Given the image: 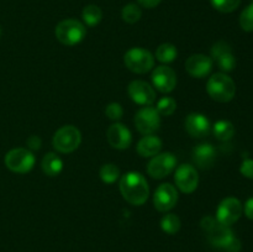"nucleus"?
<instances>
[{"label": "nucleus", "instance_id": "f257e3e1", "mask_svg": "<svg viewBox=\"0 0 253 252\" xmlns=\"http://www.w3.org/2000/svg\"><path fill=\"white\" fill-rule=\"evenodd\" d=\"M119 188L124 199L136 207L145 204L150 195L147 180L138 172H128L124 174L119 183Z\"/></svg>", "mask_w": 253, "mask_h": 252}, {"label": "nucleus", "instance_id": "f03ea898", "mask_svg": "<svg viewBox=\"0 0 253 252\" xmlns=\"http://www.w3.org/2000/svg\"><path fill=\"white\" fill-rule=\"evenodd\" d=\"M207 91L215 101L229 103L236 94V84L225 73H215L208 81Z\"/></svg>", "mask_w": 253, "mask_h": 252}, {"label": "nucleus", "instance_id": "7ed1b4c3", "mask_svg": "<svg viewBox=\"0 0 253 252\" xmlns=\"http://www.w3.org/2000/svg\"><path fill=\"white\" fill-rule=\"evenodd\" d=\"M57 40L64 46H76L81 43L86 35L85 25L76 19H66L58 22L54 30Z\"/></svg>", "mask_w": 253, "mask_h": 252}, {"label": "nucleus", "instance_id": "20e7f679", "mask_svg": "<svg viewBox=\"0 0 253 252\" xmlns=\"http://www.w3.org/2000/svg\"><path fill=\"white\" fill-rule=\"evenodd\" d=\"M82 142L81 131L73 125L62 126L54 132L53 143L54 150L61 153H71L79 147Z\"/></svg>", "mask_w": 253, "mask_h": 252}, {"label": "nucleus", "instance_id": "39448f33", "mask_svg": "<svg viewBox=\"0 0 253 252\" xmlns=\"http://www.w3.org/2000/svg\"><path fill=\"white\" fill-rule=\"evenodd\" d=\"M124 62L126 68L133 73L145 74L155 66V57L148 49L135 47L126 52L124 56Z\"/></svg>", "mask_w": 253, "mask_h": 252}, {"label": "nucleus", "instance_id": "423d86ee", "mask_svg": "<svg viewBox=\"0 0 253 252\" xmlns=\"http://www.w3.org/2000/svg\"><path fill=\"white\" fill-rule=\"evenodd\" d=\"M35 161L34 153L27 148H14L5 156V166L11 172L20 174L30 172L34 168Z\"/></svg>", "mask_w": 253, "mask_h": 252}, {"label": "nucleus", "instance_id": "0eeeda50", "mask_svg": "<svg viewBox=\"0 0 253 252\" xmlns=\"http://www.w3.org/2000/svg\"><path fill=\"white\" fill-rule=\"evenodd\" d=\"M177 166V158L172 152L158 153L147 166V172L155 179H162V178L169 175Z\"/></svg>", "mask_w": 253, "mask_h": 252}, {"label": "nucleus", "instance_id": "6e6552de", "mask_svg": "<svg viewBox=\"0 0 253 252\" xmlns=\"http://www.w3.org/2000/svg\"><path fill=\"white\" fill-rule=\"evenodd\" d=\"M135 125L142 135H153L161 126V115L153 106H143L135 115Z\"/></svg>", "mask_w": 253, "mask_h": 252}, {"label": "nucleus", "instance_id": "1a4fd4ad", "mask_svg": "<svg viewBox=\"0 0 253 252\" xmlns=\"http://www.w3.org/2000/svg\"><path fill=\"white\" fill-rule=\"evenodd\" d=\"M242 204L237 198L230 197L222 200L216 210V220L221 225L231 226L241 217Z\"/></svg>", "mask_w": 253, "mask_h": 252}, {"label": "nucleus", "instance_id": "9d476101", "mask_svg": "<svg viewBox=\"0 0 253 252\" xmlns=\"http://www.w3.org/2000/svg\"><path fill=\"white\" fill-rule=\"evenodd\" d=\"M174 182L178 189L185 194L194 192L199 184V174L192 165H182L175 169Z\"/></svg>", "mask_w": 253, "mask_h": 252}, {"label": "nucleus", "instance_id": "9b49d317", "mask_svg": "<svg viewBox=\"0 0 253 252\" xmlns=\"http://www.w3.org/2000/svg\"><path fill=\"white\" fill-rule=\"evenodd\" d=\"M178 202V192L170 183H163L156 189L153 194V204L161 212L169 211L175 207Z\"/></svg>", "mask_w": 253, "mask_h": 252}, {"label": "nucleus", "instance_id": "f8f14e48", "mask_svg": "<svg viewBox=\"0 0 253 252\" xmlns=\"http://www.w3.org/2000/svg\"><path fill=\"white\" fill-rule=\"evenodd\" d=\"M153 86L161 93H170L177 86V74L170 67L167 66H158L156 67L155 71L152 72Z\"/></svg>", "mask_w": 253, "mask_h": 252}, {"label": "nucleus", "instance_id": "ddd939ff", "mask_svg": "<svg viewBox=\"0 0 253 252\" xmlns=\"http://www.w3.org/2000/svg\"><path fill=\"white\" fill-rule=\"evenodd\" d=\"M127 93L131 100L138 105L150 106L156 100V91L147 82L133 81L128 84Z\"/></svg>", "mask_w": 253, "mask_h": 252}, {"label": "nucleus", "instance_id": "4468645a", "mask_svg": "<svg viewBox=\"0 0 253 252\" xmlns=\"http://www.w3.org/2000/svg\"><path fill=\"white\" fill-rule=\"evenodd\" d=\"M106 138L109 145L116 150H126L132 143V135L125 125L115 123L109 126L106 131Z\"/></svg>", "mask_w": 253, "mask_h": 252}, {"label": "nucleus", "instance_id": "2eb2a0df", "mask_svg": "<svg viewBox=\"0 0 253 252\" xmlns=\"http://www.w3.org/2000/svg\"><path fill=\"white\" fill-rule=\"evenodd\" d=\"M185 69L194 78H205L209 76L212 69L211 57H208L202 53L192 54L185 61Z\"/></svg>", "mask_w": 253, "mask_h": 252}, {"label": "nucleus", "instance_id": "dca6fc26", "mask_svg": "<svg viewBox=\"0 0 253 252\" xmlns=\"http://www.w3.org/2000/svg\"><path fill=\"white\" fill-rule=\"evenodd\" d=\"M184 125L187 132L195 138H202L208 136L210 132V128H211L209 119L199 113L189 114L185 119Z\"/></svg>", "mask_w": 253, "mask_h": 252}, {"label": "nucleus", "instance_id": "f3484780", "mask_svg": "<svg viewBox=\"0 0 253 252\" xmlns=\"http://www.w3.org/2000/svg\"><path fill=\"white\" fill-rule=\"evenodd\" d=\"M215 158H216V150L210 143H200L193 150V161L202 169L211 168Z\"/></svg>", "mask_w": 253, "mask_h": 252}, {"label": "nucleus", "instance_id": "a211bd4d", "mask_svg": "<svg viewBox=\"0 0 253 252\" xmlns=\"http://www.w3.org/2000/svg\"><path fill=\"white\" fill-rule=\"evenodd\" d=\"M207 234L210 244L212 246L217 247V249L222 250L235 237L234 232L230 229V226H225V225H221L220 222H216V225L210 231H208Z\"/></svg>", "mask_w": 253, "mask_h": 252}, {"label": "nucleus", "instance_id": "6ab92c4d", "mask_svg": "<svg viewBox=\"0 0 253 252\" xmlns=\"http://www.w3.org/2000/svg\"><path fill=\"white\" fill-rule=\"evenodd\" d=\"M136 150L141 157H155L162 150V141L156 135H145L138 141Z\"/></svg>", "mask_w": 253, "mask_h": 252}, {"label": "nucleus", "instance_id": "aec40b11", "mask_svg": "<svg viewBox=\"0 0 253 252\" xmlns=\"http://www.w3.org/2000/svg\"><path fill=\"white\" fill-rule=\"evenodd\" d=\"M41 166L44 174L48 177H56L63 169V161L59 156H57V153L48 152L44 155Z\"/></svg>", "mask_w": 253, "mask_h": 252}, {"label": "nucleus", "instance_id": "412c9836", "mask_svg": "<svg viewBox=\"0 0 253 252\" xmlns=\"http://www.w3.org/2000/svg\"><path fill=\"white\" fill-rule=\"evenodd\" d=\"M82 17H83V21L86 26L94 27L99 25V22L103 19V11H101L100 7L94 4L86 5L82 12Z\"/></svg>", "mask_w": 253, "mask_h": 252}, {"label": "nucleus", "instance_id": "4be33fe9", "mask_svg": "<svg viewBox=\"0 0 253 252\" xmlns=\"http://www.w3.org/2000/svg\"><path fill=\"white\" fill-rule=\"evenodd\" d=\"M212 131H214L215 137L220 141H229L235 135L234 125L227 120H219L217 123H215Z\"/></svg>", "mask_w": 253, "mask_h": 252}, {"label": "nucleus", "instance_id": "5701e85b", "mask_svg": "<svg viewBox=\"0 0 253 252\" xmlns=\"http://www.w3.org/2000/svg\"><path fill=\"white\" fill-rule=\"evenodd\" d=\"M178 56L177 47L172 43H162L156 49V58L162 63H170Z\"/></svg>", "mask_w": 253, "mask_h": 252}, {"label": "nucleus", "instance_id": "b1692460", "mask_svg": "<svg viewBox=\"0 0 253 252\" xmlns=\"http://www.w3.org/2000/svg\"><path fill=\"white\" fill-rule=\"evenodd\" d=\"M182 222L175 214H166L161 220V229L168 235L177 234L180 230Z\"/></svg>", "mask_w": 253, "mask_h": 252}, {"label": "nucleus", "instance_id": "393cba45", "mask_svg": "<svg viewBox=\"0 0 253 252\" xmlns=\"http://www.w3.org/2000/svg\"><path fill=\"white\" fill-rule=\"evenodd\" d=\"M121 16H123L124 21L127 22V24H136L137 21H140L141 16H142V11H141L140 6L137 4L130 2V4L125 5L123 7Z\"/></svg>", "mask_w": 253, "mask_h": 252}, {"label": "nucleus", "instance_id": "a878e982", "mask_svg": "<svg viewBox=\"0 0 253 252\" xmlns=\"http://www.w3.org/2000/svg\"><path fill=\"white\" fill-rule=\"evenodd\" d=\"M99 174H100L101 180L104 183H106V184H113L120 177V169L115 165H113V163H106V165H104L100 168Z\"/></svg>", "mask_w": 253, "mask_h": 252}, {"label": "nucleus", "instance_id": "bb28decb", "mask_svg": "<svg viewBox=\"0 0 253 252\" xmlns=\"http://www.w3.org/2000/svg\"><path fill=\"white\" fill-rule=\"evenodd\" d=\"M210 2L215 10L224 12V14H229V12L235 11L240 6L241 0H210Z\"/></svg>", "mask_w": 253, "mask_h": 252}, {"label": "nucleus", "instance_id": "cd10ccee", "mask_svg": "<svg viewBox=\"0 0 253 252\" xmlns=\"http://www.w3.org/2000/svg\"><path fill=\"white\" fill-rule=\"evenodd\" d=\"M157 111L162 116H170L177 109V101L170 96H163L157 103Z\"/></svg>", "mask_w": 253, "mask_h": 252}, {"label": "nucleus", "instance_id": "c85d7f7f", "mask_svg": "<svg viewBox=\"0 0 253 252\" xmlns=\"http://www.w3.org/2000/svg\"><path fill=\"white\" fill-rule=\"evenodd\" d=\"M240 26L244 31H253V2L250 4L240 15Z\"/></svg>", "mask_w": 253, "mask_h": 252}, {"label": "nucleus", "instance_id": "c756f323", "mask_svg": "<svg viewBox=\"0 0 253 252\" xmlns=\"http://www.w3.org/2000/svg\"><path fill=\"white\" fill-rule=\"evenodd\" d=\"M215 62L217 63L219 68L221 69L222 72H225V73H226V72L234 71L235 67H236V58H235V56L232 52L224 54V56H221L220 58H217Z\"/></svg>", "mask_w": 253, "mask_h": 252}, {"label": "nucleus", "instance_id": "7c9ffc66", "mask_svg": "<svg viewBox=\"0 0 253 252\" xmlns=\"http://www.w3.org/2000/svg\"><path fill=\"white\" fill-rule=\"evenodd\" d=\"M230 52H232V48L226 41H217L211 47V59L212 61H216L217 58H220L224 54L230 53Z\"/></svg>", "mask_w": 253, "mask_h": 252}, {"label": "nucleus", "instance_id": "2f4dec72", "mask_svg": "<svg viewBox=\"0 0 253 252\" xmlns=\"http://www.w3.org/2000/svg\"><path fill=\"white\" fill-rule=\"evenodd\" d=\"M105 114L108 116V119L113 121H118L123 118L124 115V110L123 106L120 105L119 103H110L105 109Z\"/></svg>", "mask_w": 253, "mask_h": 252}, {"label": "nucleus", "instance_id": "473e14b6", "mask_svg": "<svg viewBox=\"0 0 253 252\" xmlns=\"http://www.w3.org/2000/svg\"><path fill=\"white\" fill-rule=\"evenodd\" d=\"M240 172L244 177L253 179V160L251 158H246V160L242 162L241 167H240Z\"/></svg>", "mask_w": 253, "mask_h": 252}, {"label": "nucleus", "instance_id": "72a5a7b5", "mask_svg": "<svg viewBox=\"0 0 253 252\" xmlns=\"http://www.w3.org/2000/svg\"><path fill=\"white\" fill-rule=\"evenodd\" d=\"M216 222H217L216 217L208 215V216H204L202 219V221H200V226H202V229L204 230L205 232H208L210 231L215 225H216Z\"/></svg>", "mask_w": 253, "mask_h": 252}, {"label": "nucleus", "instance_id": "f704fd0d", "mask_svg": "<svg viewBox=\"0 0 253 252\" xmlns=\"http://www.w3.org/2000/svg\"><path fill=\"white\" fill-rule=\"evenodd\" d=\"M241 249H242L241 241H240V240L235 236L234 239H232L231 241H230L229 244L225 246L224 251L225 252H240L241 251Z\"/></svg>", "mask_w": 253, "mask_h": 252}, {"label": "nucleus", "instance_id": "c9c22d12", "mask_svg": "<svg viewBox=\"0 0 253 252\" xmlns=\"http://www.w3.org/2000/svg\"><path fill=\"white\" fill-rule=\"evenodd\" d=\"M26 143H27V147H29L30 150H40L42 146V140L39 137V136L32 135L27 138Z\"/></svg>", "mask_w": 253, "mask_h": 252}, {"label": "nucleus", "instance_id": "e433bc0d", "mask_svg": "<svg viewBox=\"0 0 253 252\" xmlns=\"http://www.w3.org/2000/svg\"><path fill=\"white\" fill-rule=\"evenodd\" d=\"M137 1L141 6L146 7V9H153V7H156L157 5H160V2L162 1V0H137Z\"/></svg>", "mask_w": 253, "mask_h": 252}, {"label": "nucleus", "instance_id": "4c0bfd02", "mask_svg": "<svg viewBox=\"0 0 253 252\" xmlns=\"http://www.w3.org/2000/svg\"><path fill=\"white\" fill-rule=\"evenodd\" d=\"M245 214L249 219L253 220V198H250L245 204Z\"/></svg>", "mask_w": 253, "mask_h": 252}, {"label": "nucleus", "instance_id": "58836bf2", "mask_svg": "<svg viewBox=\"0 0 253 252\" xmlns=\"http://www.w3.org/2000/svg\"><path fill=\"white\" fill-rule=\"evenodd\" d=\"M0 35H1V29H0Z\"/></svg>", "mask_w": 253, "mask_h": 252}]
</instances>
